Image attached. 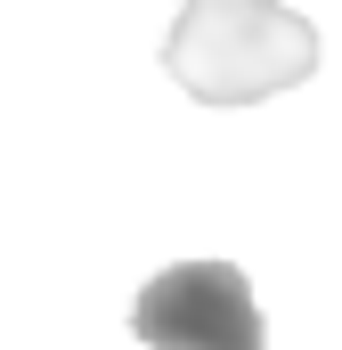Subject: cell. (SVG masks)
Wrapping results in <instances>:
<instances>
[{"instance_id":"cell-2","label":"cell","mask_w":342,"mask_h":350,"mask_svg":"<svg viewBox=\"0 0 342 350\" xmlns=\"http://www.w3.org/2000/svg\"><path fill=\"white\" fill-rule=\"evenodd\" d=\"M131 334L147 350H269L261 301H253V285H245L237 261H179V269H163L139 293Z\"/></svg>"},{"instance_id":"cell-1","label":"cell","mask_w":342,"mask_h":350,"mask_svg":"<svg viewBox=\"0 0 342 350\" xmlns=\"http://www.w3.org/2000/svg\"><path fill=\"white\" fill-rule=\"evenodd\" d=\"M163 74L196 106H261L318 74V25L277 0H187L171 16Z\"/></svg>"}]
</instances>
